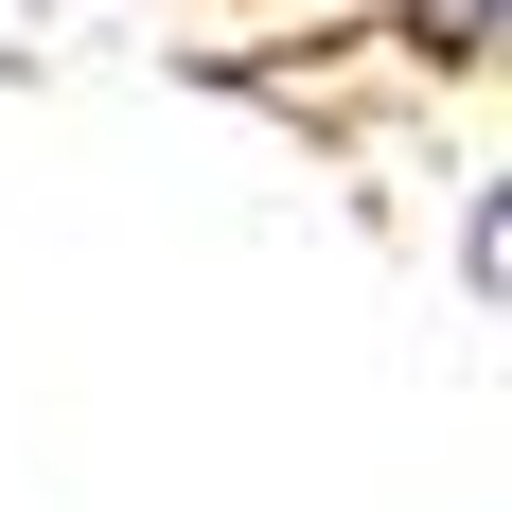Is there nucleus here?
Instances as JSON below:
<instances>
[{"label": "nucleus", "mask_w": 512, "mask_h": 512, "mask_svg": "<svg viewBox=\"0 0 512 512\" xmlns=\"http://www.w3.org/2000/svg\"><path fill=\"white\" fill-rule=\"evenodd\" d=\"M407 53H460L477 71V53H495V0H407Z\"/></svg>", "instance_id": "f257e3e1"}]
</instances>
